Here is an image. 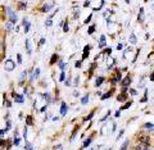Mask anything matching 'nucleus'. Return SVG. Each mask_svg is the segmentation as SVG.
Wrapping results in <instances>:
<instances>
[{
	"label": "nucleus",
	"instance_id": "29",
	"mask_svg": "<svg viewBox=\"0 0 154 150\" xmlns=\"http://www.w3.org/2000/svg\"><path fill=\"white\" fill-rule=\"evenodd\" d=\"M59 81H61V82L66 81V72H64V71H63V72L61 73V76H59Z\"/></svg>",
	"mask_w": 154,
	"mask_h": 150
},
{
	"label": "nucleus",
	"instance_id": "33",
	"mask_svg": "<svg viewBox=\"0 0 154 150\" xmlns=\"http://www.w3.org/2000/svg\"><path fill=\"white\" fill-rule=\"evenodd\" d=\"M68 30H69V26L67 22H64V23H63V32H68Z\"/></svg>",
	"mask_w": 154,
	"mask_h": 150
},
{
	"label": "nucleus",
	"instance_id": "38",
	"mask_svg": "<svg viewBox=\"0 0 154 150\" xmlns=\"http://www.w3.org/2000/svg\"><path fill=\"white\" fill-rule=\"evenodd\" d=\"M45 26H46V27H51V26H53V21H51V19H48L46 22H45Z\"/></svg>",
	"mask_w": 154,
	"mask_h": 150
},
{
	"label": "nucleus",
	"instance_id": "43",
	"mask_svg": "<svg viewBox=\"0 0 154 150\" xmlns=\"http://www.w3.org/2000/svg\"><path fill=\"white\" fill-rule=\"evenodd\" d=\"M130 94L132 96H136L137 95V91H136V90H134V89H130Z\"/></svg>",
	"mask_w": 154,
	"mask_h": 150
},
{
	"label": "nucleus",
	"instance_id": "25",
	"mask_svg": "<svg viewBox=\"0 0 154 150\" xmlns=\"http://www.w3.org/2000/svg\"><path fill=\"white\" fill-rule=\"evenodd\" d=\"M25 78H27V71H23V72L21 73V77H19V81H25Z\"/></svg>",
	"mask_w": 154,
	"mask_h": 150
},
{
	"label": "nucleus",
	"instance_id": "60",
	"mask_svg": "<svg viewBox=\"0 0 154 150\" xmlns=\"http://www.w3.org/2000/svg\"><path fill=\"white\" fill-rule=\"evenodd\" d=\"M146 150H149V149H146Z\"/></svg>",
	"mask_w": 154,
	"mask_h": 150
},
{
	"label": "nucleus",
	"instance_id": "42",
	"mask_svg": "<svg viewBox=\"0 0 154 150\" xmlns=\"http://www.w3.org/2000/svg\"><path fill=\"white\" fill-rule=\"evenodd\" d=\"M81 66H82V60H77L74 63V67H76V68H81Z\"/></svg>",
	"mask_w": 154,
	"mask_h": 150
},
{
	"label": "nucleus",
	"instance_id": "52",
	"mask_svg": "<svg viewBox=\"0 0 154 150\" xmlns=\"http://www.w3.org/2000/svg\"><path fill=\"white\" fill-rule=\"evenodd\" d=\"M122 48H123V44H118L117 45V50H121Z\"/></svg>",
	"mask_w": 154,
	"mask_h": 150
},
{
	"label": "nucleus",
	"instance_id": "6",
	"mask_svg": "<svg viewBox=\"0 0 154 150\" xmlns=\"http://www.w3.org/2000/svg\"><path fill=\"white\" fill-rule=\"evenodd\" d=\"M90 49H91V46H90V45H87V46H85V48H84V54H82V59H81V60H85V59L89 57Z\"/></svg>",
	"mask_w": 154,
	"mask_h": 150
},
{
	"label": "nucleus",
	"instance_id": "58",
	"mask_svg": "<svg viewBox=\"0 0 154 150\" xmlns=\"http://www.w3.org/2000/svg\"><path fill=\"white\" fill-rule=\"evenodd\" d=\"M1 48H3V42L0 41V49H1Z\"/></svg>",
	"mask_w": 154,
	"mask_h": 150
},
{
	"label": "nucleus",
	"instance_id": "54",
	"mask_svg": "<svg viewBox=\"0 0 154 150\" xmlns=\"http://www.w3.org/2000/svg\"><path fill=\"white\" fill-rule=\"evenodd\" d=\"M64 85H66V86H71V85H69V80H66V81H64Z\"/></svg>",
	"mask_w": 154,
	"mask_h": 150
},
{
	"label": "nucleus",
	"instance_id": "20",
	"mask_svg": "<svg viewBox=\"0 0 154 150\" xmlns=\"http://www.w3.org/2000/svg\"><path fill=\"white\" fill-rule=\"evenodd\" d=\"M126 99H127L126 94H121V95H118V96H117V102H125Z\"/></svg>",
	"mask_w": 154,
	"mask_h": 150
},
{
	"label": "nucleus",
	"instance_id": "1",
	"mask_svg": "<svg viewBox=\"0 0 154 150\" xmlns=\"http://www.w3.org/2000/svg\"><path fill=\"white\" fill-rule=\"evenodd\" d=\"M4 10L6 12V16L9 17V22H12V23H17V19H18V17H17V13H14V10L10 8V6H4Z\"/></svg>",
	"mask_w": 154,
	"mask_h": 150
},
{
	"label": "nucleus",
	"instance_id": "13",
	"mask_svg": "<svg viewBox=\"0 0 154 150\" xmlns=\"http://www.w3.org/2000/svg\"><path fill=\"white\" fill-rule=\"evenodd\" d=\"M113 92H114V90L112 89V90H109V91H108V92H105V94H104V95L101 96L100 99H101V100H105V99H109V97L112 96V94H113Z\"/></svg>",
	"mask_w": 154,
	"mask_h": 150
},
{
	"label": "nucleus",
	"instance_id": "10",
	"mask_svg": "<svg viewBox=\"0 0 154 150\" xmlns=\"http://www.w3.org/2000/svg\"><path fill=\"white\" fill-rule=\"evenodd\" d=\"M67 112H68V105H67L66 103H62V105H61V114L66 115Z\"/></svg>",
	"mask_w": 154,
	"mask_h": 150
},
{
	"label": "nucleus",
	"instance_id": "36",
	"mask_svg": "<svg viewBox=\"0 0 154 150\" xmlns=\"http://www.w3.org/2000/svg\"><path fill=\"white\" fill-rule=\"evenodd\" d=\"M44 99H46V102H48V104L51 102V99H50V94H44Z\"/></svg>",
	"mask_w": 154,
	"mask_h": 150
},
{
	"label": "nucleus",
	"instance_id": "23",
	"mask_svg": "<svg viewBox=\"0 0 154 150\" xmlns=\"http://www.w3.org/2000/svg\"><path fill=\"white\" fill-rule=\"evenodd\" d=\"M144 127H145L146 130L154 131V125H153V123H145V125H144Z\"/></svg>",
	"mask_w": 154,
	"mask_h": 150
},
{
	"label": "nucleus",
	"instance_id": "34",
	"mask_svg": "<svg viewBox=\"0 0 154 150\" xmlns=\"http://www.w3.org/2000/svg\"><path fill=\"white\" fill-rule=\"evenodd\" d=\"M94 113H95V112H94V110H92V112H91V113H90V114L87 115V117H85V118H84V121H90V119H91V118L94 117Z\"/></svg>",
	"mask_w": 154,
	"mask_h": 150
},
{
	"label": "nucleus",
	"instance_id": "30",
	"mask_svg": "<svg viewBox=\"0 0 154 150\" xmlns=\"http://www.w3.org/2000/svg\"><path fill=\"white\" fill-rule=\"evenodd\" d=\"M146 149H148L146 145H137L136 148H135V150H146Z\"/></svg>",
	"mask_w": 154,
	"mask_h": 150
},
{
	"label": "nucleus",
	"instance_id": "3",
	"mask_svg": "<svg viewBox=\"0 0 154 150\" xmlns=\"http://www.w3.org/2000/svg\"><path fill=\"white\" fill-rule=\"evenodd\" d=\"M53 6H54V1H50V3H48V4L45 3V4L41 6V12H43V13H46V12H49V10L53 8Z\"/></svg>",
	"mask_w": 154,
	"mask_h": 150
},
{
	"label": "nucleus",
	"instance_id": "40",
	"mask_svg": "<svg viewBox=\"0 0 154 150\" xmlns=\"http://www.w3.org/2000/svg\"><path fill=\"white\" fill-rule=\"evenodd\" d=\"M19 8H21V9H25V8H27V4H26L25 1H19Z\"/></svg>",
	"mask_w": 154,
	"mask_h": 150
},
{
	"label": "nucleus",
	"instance_id": "7",
	"mask_svg": "<svg viewBox=\"0 0 154 150\" xmlns=\"http://www.w3.org/2000/svg\"><path fill=\"white\" fill-rule=\"evenodd\" d=\"M121 84H122V86H123V87H129V85L131 84V77H130V76H126V77L122 80V82H121Z\"/></svg>",
	"mask_w": 154,
	"mask_h": 150
},
{
	"label": "nucleus",
	"instance_id": "41",
	"mask_svg": "<svg viewBox=\"0 0 154 150\" xmlns=\"http://www.w3.org/2000/svg\"><path fill=\"white\" fill-rule=\"evenodd\" d=\"M17 63L18 64H22V55L21 54H17Z\"/></svg>",
	"mask_w": 154,
	"mask_h": 150
},
{
	"label": "nucleus",
	"instance_id": "55",
	"mask_svg": "<svg viewBox=\"0 0 154 150\" xmlns=\"http://www.w3.org/2000/svg\"><path fill=\"white\" fill-rule=\"evenodd\" d=\"M78 16H80V12H78V10H77V12H76V13H74V18H77Z\"/></svg>",
	"mask_w": 154,
	"mask_h": 150
},
{
	"label": "nucleus",
	"instance_id": "46",
	"mask_svg": "<svg viewBox=\"0 0 154 150\" xmlns=\"http://www.w3.org/2000/svg\"><path fill=\"white\" fill-rule=\"evenodd\" d=\"M91 18H92V14H90V16H89V17H87V18H86V19H85V22H84V23H86V24H87L89 22L91 21Z\"/></svg>",
	"mask_w": 154,
	"mask_h": 150
},
{
	"label": "nucleus",
	"instance_id": "57",
	"mask_svg": "<svg viewBox=\"0 0 154 150\" xmlns=\"http://www.w3.org/2000/svg\"><path fill=\"white\" fill-rule=\"evenodd\" d=\"M46 107H48V105H44L43 108H41V112H45V110H46Z\"/></svg>",
	"mask_w": 154,
	"mask_h": 150
},
{
	"label": "nucleus",
	"instance_id": "50",
	"mask_svg": "<svg viewBox=\"0 0 154 150\" xmlns=\"http://www.w3.org/2000/svg\"><path fill=\"white\" fill-rule=\"evenodd\" d=\"M90 3H91V1H85V3H84V6H85V8L90 6Z\"/></svg>",
	"mask_w": 154,
	"mask_h": 150
},
{
	"label": "nucleus",
	"instance_id": "56",
	"mask_svg": "<svg viewBox=\"0 0 154 150\" xmlns=\"http://www.w3.org/2000/svg\"><path fill=\"white\" fill-rule=\"evenodd\" d=\"M77 84H78V76L74 78V85H77Z\"/></svg>",
	"mask_w": 154,
	"mask_h": 150
},
{
	"label": "nucleus",
	"instance_id": "35",
	"mask_svg": "<svg viewBox=\"0 0 154 150\" xmlns=\"http://www.w3.org/2000/svg\"><path fill=\"white\" fill-rule=\"evenodd\" d=\"M144 95H145V96L141 99V103H145L146 100H148V89H145V94H144Z\"/></svg>",
	"mask_w": 154,
	"mask_h": 150
},
{
	"label": "nucleus",
	"instance_id": "17",
	"mask_svg": "<svg viewBox=\"0 0 154 150\" xmlns=\"http://www.w3.org/2000/svg\"><path fill=\"white\" fill-rule=\"evenodd\" d=\"M129 42H130V44H136V42H137V39H136V36H135L134 33H131V35H130Z\"/></svg>",
	"mask_w": 154,
	"mask_h": 150
},
{
	"label": "nucleus",
	"instance_id": "48",
	"mask_svg": "<svg viewBox=\"0 0 154 150\" xmlns=\"http://www.w3.org/2000/svg\"><path fill=\"white\" fill-rule=\"evenodd\" d=\"M114 117H116V118H119V117H121V110H117V112H116V113H114Z\"/></svg>",
	"mask_w": 154,
	"mask_h": 150
},
{
	"label": "nucleus",
	"instance_id": "27",
	"mask_svg": "<svg viewBox=\"0 0 154 150\" xmlns=\"http://www.w3.org/2000/svg\"><path fill=\"white\" fill-rule=\"evenodd\" d=\"M130 144V140H125V142L122 144V146H121V150H126L127 149V145Z\"/></svg>",
	"mask_w": 154,
	"mask_h": 150
},
{
	"label": "nucleus",
	"instance_id": "47",
	"mask_svg": "<svg viewBox=\"0 0 154 150\" xmlns=\"http://www.w3.org/2000/svg\"><path fill=\"white\" fill-rule=\"evenodd\" d=\"M123 133H125V130H121V131H119V133H118V136H117V140L122 137V135H123Z\"/></svg>",
	"mask_w": 154,
	"mask_h": 150
},
{
	"label": "nucleus",
	"instance_id": "4",
	"mask_svg": "<svg viewBox=\"0 0 154 150\" xmlns=\"http://www.w3.org/2000/svg\"><path fill=\"white\" fill-rule=\"evenodd\" d=\"M13 97H14V102L16 103H25V97L23 95H21V94H13Z\"/></svg>",
	"mask_w": 154,
	"mask_h": 150
},
{
	"label": "nucleus",
	"instance_id": "19",
	"mask_svg": "<svg viewBox=\"0 0 154 150\" xmlns=\"http://www.w3.org/2000/svg\"><path fill=\"white\" fill-rule=\"evenodd\" d=\"M32 123H33L32 115H27V117H26V125H27V126H32Z\"/></svg>",
	"mask_w": 154,
	"mask_h": 150
},
{
	"label": "nucleus",
	"instance_id": "26",
	"mask_svg": "<svg viewBox=\"0 0 154 150\" xmlns=\"http://www.w3.org/2000/svg\"><path fill=\"white\" fill-rule=\"evenodd\" d=\"M10 128H12V122H10L9 119H8V121H6V127H5L4 130H5V132H8Z\"/></svg>",
	"mask_w": 154,
	"mask_h": 150
},
{
	"label": "nucleus",
	"instance_id": "59",
	"mask_svg": "<svg viewBox=\"0 0 154 150\" xmlns=\"http://www.w3.org/2000/svg\"><path fill=\"white\" fill-rule=\"evenodd\" d=\"M107 150H112V148H109V149H107Z\"/></svg>",
	"mask_w": 154,
	"mask_h": 150
},
{
	"label": "nucleus",
	"instance_id": "24",
	"mask_svg": "<svg viewBox=\"0 0 154 150\" xmlns=\"http://www.w3.org/2000/svg\"><path fill=\"white\" fill-rule=\"evenodd\" d=\"M12 27H13V23H12V22H6V23H5V30H6V31H12Z\"/></svg>",
	"mask_w": 154,
	"mask_h": 150
},
{
	"label": "nucleus",
	"instance_id": "11",
	"mask_svg": "<svg viewBox=\"0 0 154 150\" xmlns=\"http://www.w3.org/2000/svg\"><path fill=\"white\" fill-rule=\"evenodd\" d=\"M23 27H25V33H27L30 31V27H31V23L26 18H23Z\"/></svg>",
	"mask_w": 154,
	"mask_h": 150
},
{
	"label": "nucleus",
	"instance_id": "28",
	"mask_svg": "<svg viewBox=\"0 0 154 150\" xmlns=\"http://www.w3.org/2000/svg\"><path fill=\"white\" fill-rule=\"evenodd\" d=\"M132 105V102H129V103H126L125 105H123L122 108H121V110H125V109H129V108Z\"/></svg>",
	"mask_w": 154,
	"mask_h": 150
},
{
	"label": "nucleus",
	"instance_id": "15",
	"mask_svg": "<svg viewBox=\"0 0 154 150\" xmlns=\"http://www.w3.org/2000/svg\"><path fill=\"white\" fill-rule=\"evenodd\" d=\"M26 49H27V53H28V55H31L32 54V48H31V44H30V40L28 39H26Z\"/></svg>",
	"mask_w": 154,
	"mask_h": 150
},
{
	"label": "nucleus",
	"instance_id": "9",
	"mask_svg": "<svg viewBox=\"0 0 154 150\" xmlns=\"http://www.w3.org/2000/svg\"><path fill=\"white\" fill-rule=\"evenodd\" d=\"M39 76H40V68H35L33 69V74L30 77V81H33L35 78H39Z\"/></svg>",
	"mask_w": 154,
	"mask_h": 150
},
{
	"label": "nucleus",
	"instance_id": "8",
	"mask_svg": "<svg viewBox=\"0 0 154 150\" xmlns=\"http://www.w3.org/2000/svg\"><path fill=\"white\" fill-rule=\"evenodd\" d=\"M105 46H107L105 36H104V35H101V36H100V40H99V48H100V49H103V48H105Z\"/></svg>",
	"mask_w": 154,
	"mask_h": 150
},
{
	"label": "nucleus",
	"instance_id": "5",
	"mask_svg": "<svg viewBox=\"0 0 154 150\" xmlns=\"http://www.w3.org/2000/svg\"><path fill=\"white\" fill-rule=\"evenodd\" d=\"M137 140L139 141H141L144 145L146 146H149V136H145V135H141V136H139L137 137Z\"/></svg>",
	"mask_w": 154,
	"mask_h": 150
},
{
	"label": "nucleus",
	"instance_id": "21",
	"mask_svg": "<svg viewBox=\"0 0 154 150\" xmlns=\"http://www.w3.org/2000/svg\"><path fill=\"white\" fill-rule=\"evenodd\" d=\"M89 99H90V97H89V95H85V96L81 99V104H82V105H86V104L89 103Z\"/></svg>",
	"mask_w": 154,
	"mask_h": 150
},
{
	"label": "nucleus",
	"instance_id": "51",
	"mask_svg": "<svg viewBox=\"0 0 154 150\" xmlns=\"http://www.w3.org/2000/svg\"><path fill=\"white\" fill-rule=\"evenodd\" d=\"M149 80L154 82V72H153V73H152V74H150V76H149Z\"/></svg>",
	"mask_w": 154,
	"mask_h": 150
},
{
	"label": "nucleus",
	"instance_id": "16",
	"mask_svg": "<svg viewBox=\"0 0 154 150\" xmlns=\"http://www.w3.org/2000/svg\"><path fill=\"white\" fill-rule=\"evenodd\" d=\"M21 144V138L18 137V133H17V131H16V135H14V141H13V145L14 146H19Z\"/></svg>",
	"mask_w": 154,
	"mask_h": 150
},
{
	"label": "nucleus",
	"instance_id": "2",
	"mask_svg": "<svg viewBox=\"0 0 154 150\" xmlns=\"http://www.w3.org/2000/svg\"><path fill=\"white\" fill-rule=\"evenodd\" d=\"M14 68H16V63H14L12 59H6L5 64H4V69L6 72H12V71H14Z\"/></svg>",
	"mask_w": 154,
	"mask_h": 150
},
{
	"label": "nucleus",
	"instance_id": "31",
	"mask_svg": "<svg viewBox=\"0 0 154 150\" xmlns=\"http://www.w3.org/2000/svg\"><path fill=\"white\" fill-rule=\"evenodd\" d=\"M25 149H26V150H33V148H32V145L30 144L28 141H26V144H25Z\"/></svg>",
	"mask_w": 154,
	"mask_h": 150
},
{
	"label": "nucleus",
	"instance_id": "32",
	"mask_svg": "<svg viewBox=\"0 0 154 150\" xmlns=\"http://www.w3.org/2000/svg\"><path fill=\"white\" fill-rule=\"evenodd\" d=\"M94 31H95V26H90V27L87 28V33H89V35H92Z\"/></svg>",
	"mask_w": 154,
	"mask_h": 150
},
{
	"label": "nucleus",
	"instance_id": "22",
	"mask_svg": "<svg viewBox=\"0 0 154 150\" xmlns=\"http://www.w3.org/2000/svg\"><path fill=\"white\" fill-rule=\"evenodd\" d=\"M139 16H137V19L139 21H142V18H144V8H140V10H139Z\"/></svg>",
	"mask_w": 154,
	"mask_h": 150
},
{
	"label": "nucleus",
	"instance_id": "12",
	"mask_svg": "<svg viewBox=\"0 0 154 150\" xmlns=\"http://www.w3.org/2000/svg\"><path fill=\"white\" fill-rule=\"evenodd\" d=\"M58 60H59V55H58V54H53V55H51V58H50V62H49V64L53 66V64H55V62H58Z\"/></svg>",
	"mask_w": 154,
	"mask_h": 150
},
{
	"label": "nucleus",
	"instance_id": "44",
	"mask_svg": "<svg viewBox=\"0 0 154 150\" xmlns=\"http://www.w3.org/2000/svg\"><path fill=\"white\" fill-rule=\"evenodd\" d=\"M6 132H5V130H1L0 131V138H1V140H4V135H5Z\"/></svg>",
	"mask_w": 154,
	"mask_h": 150
},
{
	"label": "nucleus",
	"instance_id": "39",
	"mask_svg": "<svg viewBox=\"0 0 154 150\" xmlns=\"http://www.w3.org/2000/svg\"><path fill=\"white\" fill-rule=\"evenodd\" d=\"M23 138H25V141H27V126H26L25 130H23Z\"/></svg>",
	"mask_w": 154,
	"mask_h": 150
},
{
	"label": "nucleus",
	"instance_id": "53",
	"mask_svg": "<svg viewBox=\"0 0 154 150\" xmlns=\"http://www.w3.org/2000/svg\"><path fill=\"white\" fill-rule=\"evenodd\" d=\"M73 96H76V97H78V96H80V94H78V91H74V92H73Z\"/></svg>",
	"mask_w": 154,
	"mask_h": 150
},
{
	"label": "nucleus",
	"instance_id": "45",
	"mask_svg": "<svg viewBox=\"0 0 154 150\" xmlns=\"http://www.w3.org/2000/svg\"><path fill=\"white\" fill-rule=\"evenodd\" d=\"M45 41H46V40H45L44 37H41V39H40V41H39V46H43V45L45 44Z\"/></svg>",
	"mask_w": 154,
	"mask_h": 150
},
{
	"label": "nucleus",
	"instance_id": "49",
	"mask_svg": "<svg viewBox=\"0 0 154 150\" xmlns=\"http://www.w3.org/2000/svg\"><path fill=\"white\" fill-rule=\"evenodd\" d=\"M109 115H111V110H108V113H107L105 115H104L103 118H101V121H104V119H107V117H109Z\"/></svg>",
	"mask_w": 154,
	"mask_h": 150
},
{
	"label": "nucleus",
	"instance_id": "18",
	"mask_svg": "<svg viewBox=\"0 0 154 150\" xmlns=\"http://www.w3.org/2000/svg\"><path fill=\"white\" fill-rule=\"evenodd\" d=\"M103 82H104V77H98L96 81H95V86H96V87H99V86H101Z\"/></svg>",
	"mask_w": 154,
	"mask_h": 150
},
{
	"label": "nucleus",
	"instance_id": "37",
	"mask_svg": "<svg viewBox=\"0 0 154 150\" xmlns=\"http://www.w3.org/2000/svg\"><path fill=\"white\" fill-rule=\"evenodd\" d=\"M59 68H61V69H62V72H63V71L66 69V63L61 60V62H59Z\"/></svg>",
	"mask_w": 154,
	"mask_h": 150
},
{
	"label": "nucleus",
	"instance_id": "14",
	"mask_svg": "<svg viewBox=\"0 0 154 150\" xmlns=\"http://www.w3.org/2000/svg\"><path fill=\"white\" fill-rule=\"evenodd\" d=\"M91 141H92V137L90 136L89 138H86V140L84 141V145H82V148H85V149L90 148V144H91Z\"/></svg>",
	"mask_w": 154,
	"mask_h": 150
}]
</instances>
